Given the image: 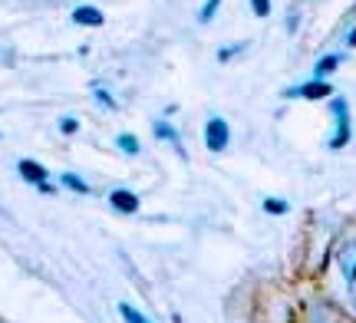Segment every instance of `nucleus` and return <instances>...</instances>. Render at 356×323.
<instances>
[{"mask_svg": "<svg viewBox=\"0 0 356 323\" xmlns=\"http://www.w3.org/2000/svg\"><path fill=\"white\" fill-rule=\"evenodd\" d=\"M241 50H248V43H234V47H221V50H218V60H221V63H228L231 56H234V53H241Z\"/></svg>", "mask_w": 356, "mask_h": 323, "instance_id": "2eb2a0df", "label": "nucleus"}, {"mask_svg": "<svg viewBox=\"0 0 356 323\" xmlns=\"http://www.w3.org/2000/svg\"><path fill=\"white\" fill-rule=\"evenodd\" d=\"M218 7H221V0H208V3L202 7V13H198V20H202V24H208V20H215Z\"/></svg>", "mask_w": 356, "mask_h": 323, "instance_id": "4468645a", "label": "nucleus"}, {"mask_svg": "<svg viewBox=\"0 0 356 323\" xmlns=\"http://www.w3.org/2000/svg\"><path fill=\"white\" fill-rule=\"evenodd\" d=\"M231 142V129L228 122L221 116H211L208 122H204V145L211 149V152H225Z\"/></svg>", "mask_w": 356, "mask_h": 323, "instance_id": "f03ea898", "label": "nucleus"}, {"mask_svg": "<svg viewBox=\"0 0 356 323\" xmlns=\"http://www.w3.org/2000/svg\"><path fill=\"white\" fill-rule=\"evenodd\" d=\"M119 317H122L126 323H152L149 317H145V313L136 310V307H132V304H126V300L119 304Z\"/></svg>", "mask_w": 356, "mask_h": 323, "instance_id": "1a4fd4ad", "label": "nucleus"}, {"mask_svg": "<svg viewBox=\"0 0 356 323\" xmlns=\"http://www.w3.org/2000/svg\"><path fill=\"white\" fill-rule=\"evenodd\" d=\"M155 135H159V139H162V142H172L178 149V152H181V158H185V149H181V139H178V132L172 129V126H168L165 119H159V122H155Z\"/></svg>", "mask_w": 356, "mask_h": 323, "instance_id": "6e6552de", "label": "nucleus"}, {"mask_svg": "<svg viewBox=\"0 0 356 323\" xmlns=\"http://www.w3.org/2000/svg\"><path fill=\"white\" fill-rule=\"evenodd\" d=\"M353 307H356V290H353Z\"/></svg>", "mask_w": 356, "mask_h": 323, "instance_id": "aec40b11", "label": "nucleus"}, {"mask_svg": "<svg viewBox=\"0 0 356 323\" xmlns=\"http://www.w3.org/2000/svg\"><path fill=\"white\" fill-rule=\"evenodd\" d=\"M264 211L267 215H287V201H284V198H267Z\"/></svg>", "mask_w": 356, "mask_h": 323, "instance_id": "ddd939ff", "label": "nucleus"}, {"mask_svg": "<svg viewBox=\"0 0 356 323\" xmlns=\"http://www.w3.org/2000/svg\"><path fill=\"white\" fill-rule=\"evenodd\" d=\"M340 271H343L346 284L356 290V241H346L340 247Z\"/></svg>", "mask_w": 356, "mask_h": 323, "instance_id": "7ed1b4c3", "label": "nucleus"}, {"mask_svg": "<svg viewBox=\"0 0 356 323\" xmlns=\"http://www.w3.org/2000/svg\"><path fill=\"white\" fill-rule=\"evenodd\" d=\"M102 10H96V7H76L73 10V24H83V26H102Z\"/></svg>", "mask_w": 356, "mask_h": 323, "instance_id": "0eeeda50", "label": "nucleus"}, {"mask_svg": "<svg viewBox=\"0 0 356 323\" xmlns=\"http://www.w3.org/2000/svg\"><path fill=\"white\" fill-rule=\"evenodd\" d=\"M60 181H63L66 188H70V192H76V194H89V185L83 179H79V175H73V172H63V175H60Z\"/></svg>", "mask_w": 356, "mask_h": 323, "instance_id": "9d476101", "label": "nucleus"}, {"mask_svg": "<svg viewBox=\"0 0 356 323\" xmlns=\"http://www.w3.org/2000/svg\"><path fill=\"white\" fill-rule=\"evenodd\" d=\"M330 113H333V122H337L330 149H343V145L350 142V106H346L343 96H337V99L330 103Z\"/></svg>", "mask_w": 356, "mask_h": 323, "instance_id": "f257e3e1", "label": "nucleus"}, {"mask_svg": "<svg viewBox=\"0 0 356 323\" xmlns=\"http://www.w3.org/2000/svg\"><path fill=\"white\" fill-rule=\"evenodd\" d=\"M17 172H20V179H26L30 185H47V168L37 165L33 158H24V162H17Z\"/></svg>", "mask_w": 356, "mask_h": 323, "instance_id": "39448f33", "label": "nucleus"}, {"mask_svg": "<svg viewBox=\"0 0 356 323\" xmlns=\"http://www.w3.org/2000/svg\"><path fill=\"white\" fill-rule=\"evenodd\" d=\"M109 205H113L115 211H122V215H136V211H139V198L132 192H126V188H115V192L109 194Z\"/></svg>", "mask_w": 356, "mask_h": 323, "instance_id": "20e7f679", "label": "nucleus"}, {"mask_svg": "<svg viewBox=\"0 0 356 323\" xmlns=\"http://www.w3.org/2000/svg\"><path fill=\"white\" fill-rule=\"evenodd\" d=\"M343 63V56H340V53H330V56H327V60H320L317 63V69H314V73H317V79H323L327 76V73H333V69H337V66Z\"/></svg>", "mask_w": 356, "mask_h": 323, "instance_id": "9b49d317", "label": "nucleus"}, {"mask_svg": "<svg viewBox=\"0 0 356 323\" xmlns=\"http://www.w3.org/2000/svg\"><path fill=\"white\" fill-rule=\"evenodd\" d=\"M115 145H119V149H122V152H129V156H139V152H142L139 139H136V135H132V132H122V135H119V139H115Z\"/></svg>", "mask_w": 356, "mask_h": 323, "instance_id": "f8f14e48", "label": "nucleus"}, {"mask_svg": "<svg viewBox=\"0 0 356 323\" xmlns=\"http://www.w3.org/2000/svg\"><path fill=\"white\" fill-rule=\"evenodd\" d=\"M76 129H79V122H76V119H70V116L60 119V132H63V135H73Z\"/></svg>", "mask_w": 356, "mask_h": 323, "instance_id": "f3484780", "label": "nucleus"}, {"mask_svg": "<svg viewBox=\"0 0 356 323\" xmlns=\"http://www.w3.org/2000/svg\"><path fill=\"white\" fill-rule=\"evenodd\" d=\"M330 83H320V79H314V83H304V86H297V90H287L284 96H304V99H323V96H330Z\"/></svg>", "mask_w": 356, "mask_h": 323, "instance_id": "423d86ee", "label": "nucleus"}, {"mask_svg": "<svg viewBox=\"0 0 356 323\" xmlns=\"http://www.w3.org/2000/svg\"><path fill=\"white\" fill-rule=\"evenodd\" d=\"M251 10H254L257 17H267V13H270V0H251Z\"/></svg>", "mask_w": 356, "mask_h": 323, "instance_id": "a211bd4d", "label": "nucleus"}, {"mask_svg": "<svg viewBox=\"0 0 356 323\" xmlns=\"http://www.w3.org/2000/svg\"><path fill=\"white\" fill-rule=\"evenodd\" d=\"M92 96H96V99H99L106 109H115V99H113V96H109L106 90H102V86H92Z\"/></svg>", "mask_w": 356, "mask_h": 323, "instance_id": "dca6fc26", "label": "nucleus"}, {"mask_svg": "<svg viewBox=\"0 0 356 323\" xmlns=\"http://www.w3.org/2000/svg\"><path fill=\"white\" fill-rule=\"evenodd\" d=\"M350 47H356V30H353V33H350Z\"/></svg>", "mask_w": 356, "mask_h": 323, "instance_id": "6ab92c4d", "label": "nucleus"}]
</instances>
